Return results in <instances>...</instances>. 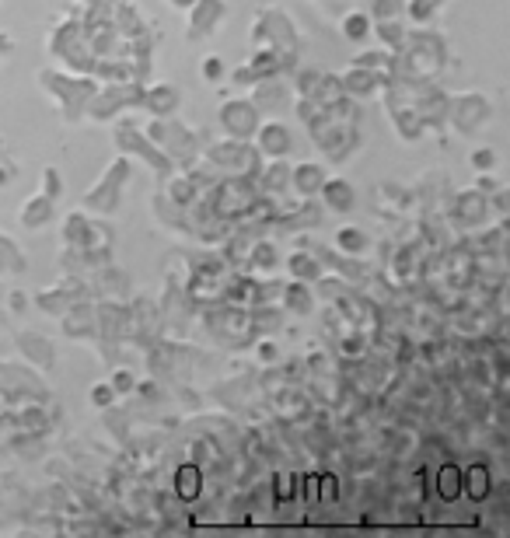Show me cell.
Wrapping results in <instances>:
<instances>
[{
	"label": "cell",
	"instance_id": "cell-1",
	"mask_svg": "<svg viewBox=\"0 0 510 538\" xmlns=\"http://www.w3.org/2000/svg\"><path fill=\"white\" fill-rule=\"evenodd\" d=\"M39 84L46 88L49 98H56V105L63 109L67 123H81L84 109H88L91 95H95L98 88V77L74 74V70H63V67H46L39 70Z\"/></svg>",
	"mask_w": 510,
	"mask_h": 538
},
{
	"label": "cell",
	"instance_id": "cell-2",
	"mask_svg": "<svg viewBox=\"0 0 510 538\" xmlns=\"http://www.w3.org/2000/svg\"><path fill=\"white\" fill-rule=\"evenodd\" d=\"M144 133L151 137L154 147H161V151L168 154V161L172 165H193V161H200V151H203V137L193 130V126H186L179 116H154L147 119Z\"/></svg>",
	"mask_w": 510,
	"mask_h": 538
},
{
	"label": "cell",
	"instance_id": "cell-3",
	"mask_svg": "<svg viewBox=\"0 0 510 538\" xmlns=\"http://www.w3.org/2000/svg\"><path fill=\"white\" fill-rule=\"evenodd\" d=\"M200 158L210 168H217L221 175H245V179H255L262 168V154L255 151L252 140H238V137L214 140V144L203 147Z\"/></svg>",
	"mask_w": 510,
	"mask_h": 538
},
{
	"label": "cell",
	"instance_id": "cell-4",
	"mask_svg": "<svg viewBox=\"0 0 510 538\" xmlns=\"http://www.w3.org/2000/svg\"><path fill=\"white\" fill-rule=\"evenodd\" d=\"M130 175H133V161L126 158V154L112 158L109 168L98 175L95 186L81 196V207L88 210V214H105V217L116 214L119 203H123V189H126V182H130Z\"/></svg>",
	"mask_w": 510,
	"mask_h": 538
},
{
	"label": "cell",
	"instance_id": "cell-5",
	"mask_svg": "<svg viewBox=\"0 0 510 538\" xmlns=\"http://www.w3.org/2000/svg\"><path fill=\"white\" fill-rule=\"evenodd\" d=\"M49 53L63 60V70H74V74H91V67H95V53H91L88 35L77 18H67L56 28L49 39Z\"/></svg>",
	"mask_w": 510,
	"mask_h": 538
},
{
	"label": "cell",
	"instance_id": "cell-6",
	"mask_svg": "<svg viewBox=\"0 0 510 538\" xmlns=\"http://www.w3.org/2000/svg\"><path fill=\"white\" fill-rule=\"evenodd\" d=\"M140 91H144V81H98L84 116L98 119V123H109L119 112L140 105Z\"/></svg>",
	"mask_w": 510,
	"mask_h": 538
},
{
	"label": "cell",
	"instance_id": "cell-7",
	"mask_svg": "<svg viewBox=\"0 0 510 538\" xmlns=\"http://www.w3.org/2000/svg\"><path fill=\"white\" fill-rule=\"evenodd\" d=\"M252 46H276L283 49V53H294L297 56V28L294 21H290L287 11H280V7H262L259 14L252 18Z\"/></svg>",
	"mask_w": 510,
	"mask_h": 538
},
{
	"label": "cell",
	"instance_id": "cell-8",
	"mask_svg": "<svg viewBox=\"0 0 510 538\" xmlns=\"http://www.w3.org/2000/svg\"><path fill=\"white\" fill-rule=\"evenodd\" d=\"M116 144L123 147V151L137 154V158H144L147 165H151L154 175H161V179H168V175L175 172V165L168 161V154L161 151V147L151 144V137L144 133V126H137L133 119H123V123L116 126Z\"/></svg>",
	"mask_w": 510,
	"mask_h": 538
},
{
	"label": "cell",
	"instance_id": "cell-9",
	"mask_svg": "<svg viewBox=\"0 0 510 538\" xmlns=\"http://www.w3.org/2000/svg\"><path fill=\"white\" fill-rule=\"evenodd\" d=\"M490 116H493L490 98L479 95V91H462V95L448 98V112H444V119H448L458 133H465V137L490 123Z\"/></svg>",
	"mask_w": 510,
	"mask_h": 538
},
{
	"label": "cell",
	"instance_id": "cell-10",
	"mask_svg": "<svg viewBox=\"0 0 510 538\" xmlns=\"http://www.w3.org/2000/svg\"><path fill=\"white\" fill-rule=\"evenodd\" d=\"M217 123H221L224 137L252 140V133L262 123V112L255 109L252 98H224L221 109H217Z\"/></svg>",
	"mask_w": 510,
	"mask_h": 538
},
{
	"label": "cell",
	"instance_id": "cell-11",
	"mask_svg": "<svg viewBox=\"0 0 510 538\" xmlns=\"http://www.w3.org/2000/svg\"><path fill=\"white\" fill-rule=\"evenodd\" d=\"M60 238H63L67 249H109V235H105V228H98L84 207L63 217Z\"/></svg>",
	"mask_w": 510,
	"mask_h": 538
},
{
	"label": "cell",
	"instance_id": "cell-12",
	"mask_svg": "<svg viewBox=\"0 0 510 538\" xmlns=\"http://www.w3.org/2000/svg\"><path fill=\"white\" fill-rule=\"evenodd\" d=\"M388 81H392V74H388V70H367V67H353V63H350V70H346V74H339L343 95L353 98V102L381 95V91L388 88Z\"/></svg>",
	"mask_w": 510,
	"mask_h": 538
},
{
	"label": "cell",
	"instance_id": "cell-13",
	"mask_svg": "<svg viewBox=\"0 0 510 538\" xmlns=\"http://www.w3.org/2000/svg\"><path fill=\"white\" fill-rule=\"evenodd\" d=\"M189 14V39H207L228 18V0H193L186 7Z\"/></svg>",
	"mask_w": 510,
	"mask_h": 538
},
{
	"label": "cell",
	"instance_id": "cell-14",
	"mask_svg": "<svg viewBox=\"0 0 510 538\" xmlns=\"http://www.w3.org/2000/svg\"><path fill=\"white\" fill-rule=\"evenodd\" d=\"M252 144L262 158H287L290 147H294V133L280 119H262L259 130L252 133Z\"/></svg>",
	"mask_w": 510,
	"mask_h": 538
},
{
	"label": "cell",
	"instance_id": "cell-15",
	"mask_svg": "<svg viewBox=\"0 0 510 538\" xmlns=\"http://www.w3.org/2000/svg\"><path fill=\"white\" fill-rule=\"evenodd\" d=\"M179 105H182L179 84L154 81L144 84V91H140V109H147V116H172V112H179Z\"/></svg>",
	"mask_w": 510,
	"mask_h": 538
},
{
	"label": "cell",
	"instance_id": "cell-16",
	"mask_svg": "<svg viewBox=\"0 0 510 538\" xmlns=\"http://www.w3.org/2000/svg\"><path fill=\"white\" fill-rule=\"evenodd\" d=\"M315 200L322 203L325 210H332V214H353V207H357V189H353V182H346L343 175H325Z\"/></svg>",
	"mask_w": 510,
	"mask_h": 538
},
{
	"label": "cell",
	"instance_id": "cell-17",
	"mask_svg": "<svg viewBox=\"0 0 510 538\" xmlns=\"http://www.w3.org/2000/svg\"><path fill=\"white\" fill-rule=\"evenodd\" d=\"M252 102L259 112L266 109H287L290 105V91H287V81H283V74H269V77H259V81L252 84Z\"/></svg>",
	"mask_w": 510,
	"mask_h": 538
},
{
	"label": "cell",
	"instance_id": "cell-18",
	"mask_svg": "<svg viewBox=\"0 0 510 538\" xmlns=\"http://www.w3.org/2000/svg\"><path fill=\"white\" fill-rule=\"evenodd\" d=\"M493 490H497V479L486 462H472L469 469H462V497H469L472 504H486Z\"/></svg>",
	"mask_w": 510,
	"mask_h": 538
},
{
	"label": "cell",
	"instance_id": "cell-19",
	"mask_svg": "<svg viewBox=\"0 0 510 538\" xmlns=\"http://www.w3.org/2000/svg\"><path fill=\"white\" fill-rule=\"evenodd\" d=\"M255 186L262 196H283L290 189V161L287 158H262V168L255 175Z\"/></svg>",
	"mask_w": 510,
	"mask_h": 538
},
{
	"label": "cell",
	"instance_id": "cell-20",
	"mask_svg": "<svg viewBox=\"0 0 510 538\" xmlns=\"http://www.w3.org/2000/svg\"><path fill=\"white\" fill-rule=\"evenodd\" d=\"M325 175L329 172H325V165H318V161H297V165H290V189H294L301 200H315Z\"/></svg>",
	"mask_w": 510,
	"mask_h": 538
},
{
	"label": "cell",
	"instance_id": "cell-21",
	"mask_svg": "<svg viewBox=\"0 0 510 538\" xmlns=\"http://www.w3.org/2000/svg\"><path fill=\"white\" fill-rule=\"evenodd\" d=\"M245 63H249L255 81H259V77H269V74H287V70L294 67V53H283V49L276 46H255V53Z\"/></svg>",
	"mask_w": 510,
	"mask_h": 538
},
{
	"label": "cell",
	"instance_id": "cell-22",
	"mask_svg": "<svg viewBox=\"0 0 510 538\" xmlns=\"http://www.w3.org/2000/svg\"><path fill=\"white\" fill-rule=\"evenodd\" d=\"M486 210H490V196L479 193V189L472 186V189H462V193L455 196V210H451V214H455L458 224L472 228V224H483Z\"/></svg>",
	"mask_w": 510,
	"mask_h": 538
},
{
	"label": "cell",
	"instance_id": "cell-23",
	"mask_svg": "<svg viewBox=\"0 0 510 538\" xmlns=\"http://www.w3.org/2000/svg\"><path fill=\"white\" fill-rule=\"evenodd\" d=\"M56 217V203L49 200L46 193H32L25 203H21V210H18V221H21V228H28V231H39V228H46L49 221Z\"/></svg>",
	"mask_w": 510,
	"mask_h": 538
},
{
	"label": "cell",
	"instance_id": "cell-24",
	"mask_svg": "<svg viewBox=\"0 0 510 538\" xmlns=\"http://www.w3.org/2000/svg\"><path fill=\"white\" fill-rule=\"evenodd\" d=\"M276 297H280V308L287 311V315H311V308H315V290L304 280L280 283V294Z\"/></svg>",
	"mask_w": 510,
	"mask_h": 538
},
{
	"label": "cell",
	"instance_id": "cell-25",
	"mask_svg": "<svg viewBox=\"0 0 510 538\" xmlns=\"http://www.w3.org/2000/svg\"><path fill=\"white\" fill-rule=\"evenodd\" d=\"M168 200L165 203H172V207H179V210H189V207H196L200 203V189H196V182L189 179V172H182V175H168Z\"/></svg>",
	"mask_w": 510,
	"mask_h": 538
},
{
	"label": "cell",
	"instance_id": "cell-26",
	"mask_svg": "<svg viewBox=\"0 0 510 538\" xmlns=\"http://www.w3.org/2000/svg\"><path fill=\"white\" fill-rule=\"evenodd\" d=\"M287 273H290V280L315 283L318 276H322V259H315V252H308V249H294V252H287Z\"/></svg>",
	"mask_w": 510,
	"mask_h": 538
},
{
	"label": "cell",
	"instance_id": "cell-27",
	"mask_svg": "<svg viewBox=\"0 0 510 538\" xmlns=\"http://www.w3.org/2000/svg\"><path fill=\"white\" fill-rule=\"evenodd\" d=\"M434 490H437V497H441L444 504H455V500H462V465L444 462L441 469H437V476H434Z\"/></svg>",
	"mask_w": 510,
	"mask_h": 538
},
{
	"label": "cell",
	"instance_id": "cell-28",
	"mask_svg": "<svg viewBox=\"0 0 510 538\" xmlns=\"http://www.w3.org/2000/svg\"><path fill=\"white\" fill-rule=\"evenodd\" d=\"M18 346H21V353H25L28 360H35V367H53V360H56V350H53V343H49L46 336H35V332H21L18 336Z\"/></svg>",
	"mask_w": 510,
	"mask_h": 538
},
{
	"label": "cell",
	"instance_id": "cell-29",
	"mask_svg": "<svg viewBox=\"0 0 510 538\" xmlns=\"http://www.w3.org/2000/svg\"><path fill=\"white\" fill-rule=\"evenodd\" d=\"M200 490H203V469L200 465H193V462L179 465V469H175V497L186 500V504H193V500L200 497Z\"/></svg>",
	"mask_w": 510,
	"mask_h": 538
},
{
	"label": "cell",
	"instance_id": "cell-30",
	"mask_svg": "<svg viewBox=\"0 0 510 538\" xmlns=\"http://www.w3.org/2000/svg\"><path fill=\"white\" fill-rule=\"evenodd\" d=\"M245 259H249V269H252V273L266 276V273H273V269L280 266V249H276V245L269 242V238H262V242L249 245Z\"/></svg>",
	"mask_w": 510,
	"mask_h": 538
},
{
	"label": "cell",
	"instance_id": "cell-31",
	"mask_svg": "<svg viewBox=\"0 0 510 538\" xmlns=\"http://www.w3.org/2000/svg\"><path fill=\"white\" fill-rule=\"evenodd\" d=\"M371 25H374L371 14L360 11V7H353V11H346L343 21H339V32H343L346 42H357V46H360V42L371 39Z\"/></svg>",
	"mask_w": 510,
	"mask_h": 538
},
{
	"label": "cell",
	"instance_id": "cell-32",
	"mask_svg": "<svg viewBox=\"0 0 510 538\" xmlns=\"http://www.w3.org/2000/svg\"><path fill=\"white\" fill-rule=\"evenodd\" d=\"M371 35H378V42L388 49V53H399L402 42H406V35H409V28L402 25L399 18H381L371 25Z\"/></svg>",
	"mask_w": 510,
	"mask_h": 538
},
{
	"label": "cell",
	"instance_id": "cell-33",
	"mask_svg": "<svg viewBox=\"0 0 510 538\" xmlns=\"http://www.w3.org/2000/svg\"><path fill=\"white\" fill-rule=\"evenodd\" d=\"M395 133H399L402 140H420L423 133H427V123H423V116L416 112L413 102L395 109Z\"/></svg>",
	"mask_w": 510,
	"mask_h": 538
},
{
	"label": "cell",
	"instance_id": "cell-34",
	"mask_svg": "<svg viewBox=\"0 0 510 538\" xmlns=\"http://www.w3.org/2000/svg\"><path fill=\"white\" fill-rule=\"evenodd\" d=\"M336 249L346 252V256H364V252L371 249V238H367V231L357 228V224H346V228L336 231Z\"/></svg>",
	"mask_w": 510,
	"mask_h": 538
},
{
	"label": "cell",
	"instance_id": "cell-35",
	"mask_svg": "<svg viewBox=\"0 0 510 538\" xmlns=\"http://www.w3.org/2000/svg\"><path fill=\"white\" fill-rule=\"evenodd\" d=\"M70 304H74V301L63 294V283L56 290H42V294H35V308H42L46 315H63Z\"/></svg>",
	"mask_w": 510,
	"mask_h": 538
},
{
	"label": "cell",
	"instance_id": "cell-36",
	"mask_svg": "<svg viewBox=\"0 0 510 538\" xmlns=\"http://www.w3.org/2000/svg\"><path fill=\"white\" fill-rule=\"evenodd\" d=\"M25 269V256L7 235H0V273H21Z\"/></svg>",
	"mask_w": 510,
	"mask_h": 538
},
{
	"label": "cell",
	"instance_id": "cell-37",
	"mask_svg": "<svg viewBox=\"0 0 510 538\" xmlns=\"http://www.w3.org/2000/svg\"><path fill=\"white\" fill-rule=\"evenodd\" d=\"M322 74H325V70L301 67L294 74V95L297 98H311V95H315V88H318V81H322Z\"/></svg>",
	"mask_w": 510,
	"mask_h": 538
},
{
	"label": "cell",
	"instance_id": "cell-38",
	"mask_svg": "<svg viewBox=\"0 0 510 538\" xmlns=\"http://www.w3.org/2000/svg\"><path fill=\"white\" fill-rule=\"evenodd\" d=\"M200 77L207 84H221L224 77H228V63H224V56H217V53H207L200 60Z\"/></svg>",
	"mask_w": 510,
	"mask_h": 538
},
{
	"label": "cell",
	"instance_id": "cell-39",
	"mask_svg": "<svg viewBox=\"0 0 510 538\" xmlns=\"http://www.w3.org/2000/svg\"><path fill=\"white\" fill-rule=\"evenodd\" d=\"M350 63H353V67H367V70H388V67H392V53H388L385 46L374 49V53H371V49H364V53H357Z\"/></svg>",
	"mask_w": 510,
	"mask_h": 538
},
{
	"label": "cell",
	"instance_id": "cell-40",
	"mask_svg": "<svg viewBox=\"0 0 510 538\" xmlns=\"http://www.w3.org/2000/svg\"><path fill=\"white\" fill-rule=\"evenodd\" d=\"M63 189H67V186H63V175H60V168H56V165H46V168H42V189H39V193H46L49 196V200H63Z\"/></svg>",
	"mask_w": 510,
	"mask_h": 538
},
{
	"label": "cell",
	"instance_id": "cell-41",
	"mask_svg": "<svg viewBox=\"0 0 510 538\" xmlns=\"http://www.w3.org/2000/svg\"><path fill=\"white\" fill-rule=\"evenodd\" d=\"M116 388L109 385V381H95L91 385V392H88V402H91V409H112L116 406Z\"/></svg>",
	"mask_w": 510,
	"mask_h": 538
},
{
	"label": "cell",
	"instance_id": "cell-42",
	"mask_svg": "<svg viewBox=\"0 0 510 538\" xmlns=\"http://www.w3.org/2000/svg\"><path fill=\"white\" fill-rule=\"evenodd\" d=\"M444 0H406L402 7H409V18L420 21V25H427L430 18L437 14V7H441Z\"/></svg>",
	"mask_w": 510,
	"mask_h": 538
},
{
	"label": "cell",
	"instance_id": "cell-43",
	"mask_svg": "<svg viewBox=\"0 0 510 538\" xmlns=\"http://www.w3.org/2000/svg\"><path fill=\"white\" fill-rule=\"evenodd\" d=\"M469 165L476 168V172L490 175L493 168H497V151H493V147H476V151L469 154Z\"/></svg>",
	"mask_w": 510,
	"mask_h": 538
},
{
	"label": "cell",
	"instance_id": "cell-44",
	"mask_svg": "<svg viewBox=\"0 0 510 538\" xmlns=\"http://www.w3.org/2000/svg\"><path fill=\"white\" fill-rule=\"evenodd\" d=\"M402 4L406 0H371V21H381V18H399L402 14Z\"/></svg>",
	"mask_w": 510,
	"mask_h": 538
},
{
	"label": "cell",
	"instance_id": "cell-45",
	"mask_svg": "<svg viewBox=\"0 0 510 538\" xmlns=\"http://www.w3.org/2000/svg\"><path fill=\"white\" fill-rule=\"evenodd\" d=\"M109 385L116 388V395L123 399V395H130L133 388H137V378H133V371H126V367H119V371H112Z\"/></svg>",
	"mask_w": 510,
	"mask_h": 538
},
{
	"label": "cell",
	"instance_id": "cell-46",
	"mask_svg": "<svg viewBox=\"0 0 510 538\" xmlns=\"http://www.w3.org/2000/svg\"><path fill=\"white\" fill-rule=\"evenodd\" d=\"M297 493V476L294 472H280V476H276V500H290Z\"/></svg>",
	"mask_w": 510,
	"mask_h": 538
},
{
	"label": "cell",
	"instance_id": "cell-47",
	"mask_svg": "<svg viewBox=\"0 0 510 538\" xmlns=\"http://www.w3.org/2000/svg\"><path fill=\"white\" fill-rule=\"evenodd\" d=\"M228 74H231V84H238V88H252L255 84V74L249 70V63H242L238 70H228Z\"/></svg>",
	"mask_w": 510,
	"mask_h": 538
},
{
	"label": "cell",
	"instance_id": "cell-48",
	"mask_svg": "<svg viewBox=\"0 0 510 538\" xmlns=\"http://www.w3.org/2000/svg\"><path fill=\"white\" fill-rule=\"evenodd\" d=\"M4 308L11 311V315H21V311L28 308V297L21 294V290H11V294H7V301H4Z\"/></svg>",
	"mask_w": 510,
	"mask_h": 538
},
{
	"label": "cell",
	"instance_id": "cell-49",
	"mask_svg": "<svg viewBox=\"0 0 510 538\" xmlns=\"http://www.w3.org/2000/svg\"><path fill=\"white\" fill-rule=\"evenodd\" d=\"M301 486H304V493H308V504H318V476H308Z\"/></svg>",
	"mask_w": 510,
	"mask_h": 538
},
{
	"label": "cell",
	"instance_id": "cell-50",
	"mask_svg": "<svg viewBox=\"0 0 510 538\" xmlns=\"http://www.w3.org/2000/svg\"><path fill=\"white\" fill-rule=\"evenodd\" d=\"M11 179H14V165L7 161V165H0V186H7Z\"/></svg>",
	"mask_w": 510,
	"mask_h": 538
},
{
	"label": "cell",
	"instance_id": "cell-51",
	"mask_svg": "<svg viewBox=\"0 0 510 538\" xmlns=\"http://www.w3.org/2000/svg\"><path fill=\"white\" fill-rule=\"evenodd\" d=\"M11 46H14V42L7 39V32H0V56H4V53H11Z\"/></svg>",
	"mask_w": 510,
	"mask_h": 538
},
{
	"label": "cell",
	"instance_id": "cell-52",
	"mask_svg": "<svg viewBox=\"0 0 510 538\" xmlns=\"http://www.w3.org/2000/svg\"><path fill=\"white\" fill-rule=\"evenodd\" d=\"M168 4H172V7H179V11H186V7L193 4V0H168Z\"/></svg>",
	"mask_w": 510,
	"mask_h": 538
}]
</instances>
